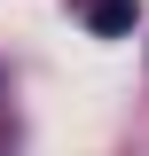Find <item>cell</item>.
Wrapping results in <instances>:
<instances>
[{
  "mask_svg": "<svg viewBox=\"0 0 149 156\" xmlns=\"http://www.w3.org/2000/svg\"><path fill=\"white\" fill-rule=\"evenodd\" d=\"M133 16H141V0H86V31H102V39L133 31Z\"/></svg>",
  "mask_w": 149,
  "mask_h": 156,
  "instance_id": "1",
  "label": "cell"
}]
</instances>
